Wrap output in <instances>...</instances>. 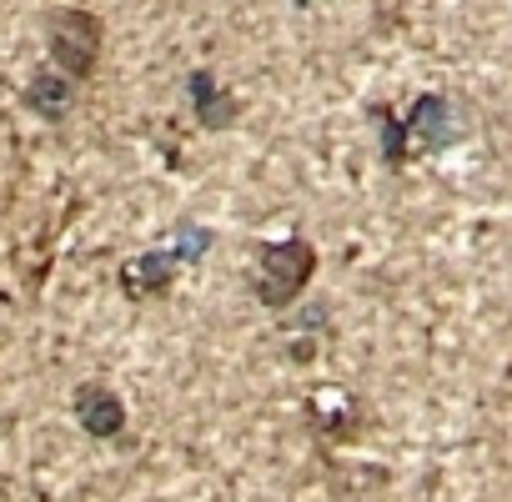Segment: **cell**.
<instances>
[{"instance_id": "1", "label": "cell", "mask_w": 512, "mask_h": 502, "mask_svg": "<svg viewBox=\"0 0 512 502\" xmlns=\"http://www.w3.org/2000/svg\"><path fill=\"white\" fill-rule=\"evenodd\" d=\"M317 277V246L307 236H287V241H267L256 251V267H251V292L262 307H292L307 282Z\"/></svg>"}, {"instance_id": "2", "label": "cell", "mask_w": 512, "mask_h": 502, "mask_svg": "<svg viewBox=\"0 0 512 502\" xmlns=\"http://www.w3.org/2000/svg\"><path fill=\"white\" fill-rule=\"evenodd\" d=\"M46 46H51L56 71H66L71 81H86V76H96V61H101V46H106V26L86 6H56L46 16Z\"/></svg>"}, {"instance_id": "3", "label": "cell", "mask_w": 512, "mask_h": 502, "mask_svg": "<svg viewBox=\"0 0 512 502\" xmlns=\"http://www.w3.org/2000/svg\"><path fill=\"white\" fill-rule=\"evenodd\" d=\"M181 267H186V262H181V251H176L171 241H166V246H156V251H141V257H131V262L121 267V292H126L131 302L166 297Z\"/></svg>"}, {"instance_id": "4", "label": "cell", "mask_w": 512, "mask_h": 502, "mask_svg": "<svg viewBox=\"0 0 512 502\" xmlns=\"http://www.w3.org/2000/svg\"><path fill=\"white\" fill-rule=\"evenodd\" d=\"M402 126H407V151H417V156L442 151V146H452V141L462 136L447 96H417V101H412V116H407Z\"/></svg>"}, {"instance_id": "5", "label": "cell", "mask_w": 512, "mask_h": 502, "mask_svg": "<svg viewBox=\"0 0 512 502\" xmlns=\"http://www.w3.org/2000/svg\"><path fill=\"white\" fill-rule=\"evenodd\" d=\"M71 407H76V422L91 437H121L126 432V402L106 382H81L76 397H71Z\"/></svg>"}, {"instance_id": "6", "label": "cell", "mask_w": 512, "mask_h": 502, "mask_svg": "<svg viewBox=\"0 0 512 502\" xmlns=\"http://www.w3.org/2000/svg\"><path fill=\"white\" fill-rule=\"evenodd\" d=\"M186 96H191V111H196V126L201 131H226V126H236V96L211 76V71H191L186 76Z\"/></svg>"}, {"instance_id": "7", "label": "cell", "mask_w": 512, "mask_h": 502, "mask_svg": "<svg viewBox=\"0 0 512 502\" xmlns=\"http://www.w3.org/2000/svg\"><path fill=\"white\" fill-rule=\"evenodd\" d=\"M26 106L41 121H66L71 106H76V81L66 71H36L31 86H26Z\"/></svg>"}, {"instance_id": "8", "label": "cell", "mask_w": 512, "mask_h": 502, "mask_svg": "<svg viewBox=\"0 0 512 502\" xmlns=\"http://www.w3.org/2000/svg\"><path fill=\"white\" fill-rule=\"evenodd\" d=\"M372 472H377V467H367V462H357V467H347V472L337 467V472H332V502H382V492H387V487L362 492V482H367Z\"/></svg>"}, {"instance_id": "9", "label": "cell", "mask_w": 512, "mask_h": 502, "mask_svg": "<svg viewBox=\"0 0 512 502\" xmlns=\"http://www.w3.org/2000/svg\"><path fill=\"white\" fill-rule=\"evenodd\" d=\"M372 116H377V131H382V161H387V166H407V161H412V151H407V126H402L387 106H377Z\"/></svg>"}, {"instance_id": "10", "label": "cell", "mask_w": 512, "mask_h": 502, "mask_svg": "<svg viewBox=\"0 0 512 502\" xmlns=\"http://www.w3.org/2000/svg\"><path fill=\"white\" fill-rule=\"evenodd\" d=\"M171 246L181 251V262L191 267V262H201L206 251H211V231L206 226H176V236H171Z\"/></svg>"}]
</instances>
